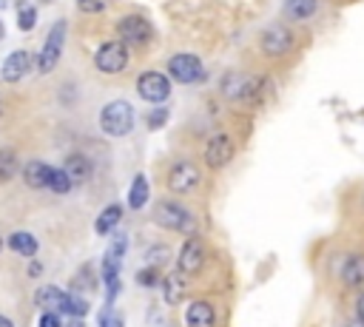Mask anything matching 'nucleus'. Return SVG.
<instances>
[{
    "label": "nucleus",
    "instance_id": "b1692460",
    "mask_svg": "<svg viewBox=\"0 0 364 327\" xmlns=\"http://www.w3.org/2000/svg\"><path fill=\"white\" fill-rule=\"evenodd\" d=\"M35 23H38V9L29 4V0H21L18 4V26H21V32H32Z\"/></svg>",
    "mask_w": 364,
    "mask_h": 327
},
{
    "label": "nucleus",
    "instance_id": "f03ea898",
    "mask_svg": "<svg viewBox=\"0 0 364 327\" xmlns=\"http://www.w3.org/2000/svg\"><path fill=\"white\" fill-rule=\"evenodd\" d=\"M154 222L174 231V234H194L197 231V219L188 208H182L176 202H159L154 211Z\"/></svg>",
    "mask_w": 364,
    "mask_h": 327
},
{
    "label": "nucleus",
    "instance_id": "f704fd0d",
    "mask_svg": "<svg viewBox=\"0 0 364 327\" xmlns=\"http://www.w3.org/2000/svg\"><path fill=\"white\" fill-rule=\"evenodd\" d=\"M40 270H43V268H40V262H32V268H29V273H32V276H38Z\"/></svg>",
    "mask_w": 364,
    "mask_h": 327
},
{
    "label": "nucleus",
    "instance_id": "423d86ee",
    "mask_svg": "<svg viewBox=\"0 0 364 327\" xmlns=\"http://www.w3.org/2000/svg\"><path fill=\"white\" fill-rule=\"evenodd\" d=\"M137 94L145 103L159 105V103H165L171 97V80L165 74H159V71H142L137 77Z\"/></svg>",
    "mask_w": 364,
    "mask_h": 327
},
{
    "label": "nucleus",
    "instance_id": "f257e3e1",
    "mask_svg": "<svg viewBox=\"0 0 364 327\" xmlns=\"http://www.w3.org/2000/svg\"><path fill=\"white\" fill-rule=\"evenodd\" d=\"M100 128L108 137H125L134 128V108L125 100H111L100 111Z\"/></svg>",
    "mask_w": 364,
    "mask_h": 327
},
{
    "label": "nucleus",
    "instance_id": "dca6fc26",
    "mask_svg": "<svg viewBox=\"0 0 364 327\" xmlns=\"http://www.w3.org/2000/svg\"><path fill=\"white\" fill-rule=\"evenodd\" d=\"M63 299H66V293H63L57 285H46V287H40V290L35 293V304L43 307V313H60Z\"/></svg>",
    "mask_w": 364,
    "mask_h": 327
},
{
    "label": "nucleus",
    "instance_id": "bb28decb",
    "mask_svg": "<svg viewBox=\"0 0 364 327\" xmlns=\"http://www.w3.org/2000/svg\"><path fill=\"white\" fill-rule=\"evenodd\" d=\"M49 188H52L55 194H69V191H72V180H69V174H66L63 168H52Z\"/></svg>",
    "mask_w": 364,
    "mask_h": 327
},
{
    "label": "nucleus",
    "instance_id": "9b49d317",
    "mask_svg": "<svg viewBox=\"0 0 364 327\" xmlns=\"http://www.w3.org/2000/svg\"><path fill=\"white\" fill-rule=\"evenodd\" d=\"M125 245H128V239H125V236H117L114 245H111V248L106 251V256H103V279H106V287L120 285V268H123Z\"/></svg>",
    "mask_w": 364,
    "mask_h": 327
},
{
    "label": "nucleus",
    "instance_id": "7ed1b4c3",
    "mask_svg": "<svg viewBox=\"0 0 364 327\" xmlns=\"http://www.w3.org/2000/svg\"><path fill=\"white\" fill-rule=\"evenodd\" d=\"M168 74L182 86H194L205 80V66L197 54H174L168 60Z\"/></svg>",
    "mask_w": 364,
    "mask_h": 327
},
{
    "label": "nucleus",
    "instance_id": "cd10ccee",
    "mask_svg": "<svg viewBox=\"0 0 364 327\" xmlns=\"http://www.w3.org/2000/svg\"><path fill=\"white\" fill-rule=\"evenodd\" d=\"M137 282H140L142 287H157V285H159V268L145 265V268L137 273Z\"/></svg>",
    "mask_w": 364,
    "mask_h": 327
},
{
    "label": "nucleus",
    "instance_id": "ea45409f",
    "mask_svg": "<svg viewBox=\"0 0 364 327\" xmlns=\"http://www.w3.org/2000/svg\"><path fill=\"white\" fill-rule=\"evenodd\" d=\"M0 38H4V23H0Z\"/></svg>",
    "mask_w": 364,
    "mask_h": 327
},
{
    "label": "nucleus",
    "instance_id": "c85d7f7f",
    "mask_svg": "<svg viewBox=\"0 0 364 327\" xmlns=\"http://www.w3.org/2000/svg\"><path fill=\"white\" fill-rule=\"evenodd\" d=\"M165 120H168V108H159V105H154V111L145 117V122H148V128H162L165 125Z\"/></svg>",
    "mask_w": 364,
    "mask_h": 327
},
{
    "label": "nucleus",
    "instance_id": "a211bd4d",
    "mask_svg": "<svg viewBox=\"0 0 364 327\" xmlns=\"http://www.w3.org/2000/svg\"><path fill=\"white\" fill-rule=\"evenodd\" d=\"M49 177H52V166H46L40 159H32L23 168V180L29 188H49Z\"/></svg>",
    "mask_w": 364,
    "mask_h": 327
},
{
    "label": "nucleus",
    "instance_id": "4be33fe9",
    "mask_svg": "<svg viewBox=\"0 0 364 327\" xmlns=\"http://www.w3.org/2000/svg\"><path fill=\"white\" fill-rule=\"evenodd\" d=\"M9 248H12L15 253H21V256H35V253H38V248H40V242H38L32 234L18 231V234H12V236H9Z\"/></svg>",
    "mask_w": 364,
    "mask_h": 327
},
{
    "label": "nucleus",
    "instance_id": "39448f33",
    "mask_svg": "<svg viewBox=\"0 0 364 327\" xmlns=\"http://www.w3.org/2000/svg\"><path fill=\"white\" fill-rule=\"evenodd\" d=\"M94 66L103 71V74H120L125 66H128V46L120 43V40H108L97 49L94 54Z\"/></svg>",
    "mask_w": 364,
    "mask_h": 327
},
{
    "label": "nucleus",
    "instance_id": "412c9836",
    "mask_svg": "<svg viewBox=\"0 0 364 327\" xmlns=\"http://www.w3.org/2000/svg\"><path fill=\"white\" fill-rule=\"evenodd\" d=\"M120 219H123V208L120 205H108L100 217H97V222H94V231L100 234V236H108L117 225H120Z\"/></svg>",
    "mask_w": 364,
    "mask_h": 327
},
{
    "label": "nucleus",
    "instance_id": "393cba45",
    "mask_svg": "<svg viewBox=\"0 0 364 327\" xmlns=\"http://www.w3.org/2000/svg\"><path fill=\"white\" fill-rule=\"evenodd\" d=\"M60 313H66V316H72V319H83V316L89 313V304H86V299H80V296H74V293H66Z\"/></svg>",
    "mask_w": 364,
    "mask_h": 327
},
{
    "label": "nucleus",
    "instance_id": "4c0bfd02",
    "mask_svg": "<svg viewBox=\"0 0 364 327\" xmlns=\"http://www.w3.org/2000/svg\"><path fill=\"white\" fill-rule=\"evenodd\" d=\"M347 327H364V321H358V319H356V321H347Z\"/></svg>",
    "mask_w": 364,
    "mask_h": 327
},
{
    "label": "nucleus",
    "instance_id": "4468645a",
    "mask_svg": "<svg viewBox=\"0 0 364 327\" xmlns=\"http://www.w3.org/2000/svg\"><path fill=\"white\" fill-rule=\"evenodd\" d=\"M186 324H188V327H214V324H217V310H214V304L205 302V299L191 302V307L186 310Z\"/></svg>",
    "mask_w": 364,
    "mask_h": 327
},
{
    "label": "nucleus",
    "instance_id": "9d476101",
    "mask_svg": "<svg viewBox=\"0 0 364 327\" xmlns=\"http://www.w3.org/2000/svg\"><path fill=\"white\" fill-rule=\"evenodd\" d=\"M32 69H35V57H32V52L18 49V52H12V54L6 57L4 69H0V77H4L6 83H18V80H23Z\"/></svg>",
    "mask_w": 364,
    "mask_h": 327
},
{
    "label": "nucleus",
    "instance_id": "c756f323",
    "mask_svg": "<svg viewBox=\"0 0 364 327\" xmlns=\"http://www.w3.org/2000/svg\"><path fill=\"white\" fill-rule=\"evenodd\" d=\"M77 6H80V12H86V15H97V12L108 9V0H77Z\"/></svg>",
    "mask_w": 364,
    "mask_h": 327
},
{
    "label": "nucleus",
    "instance_id": "e433bc0d",
    "mask_svg": "<svg viewBox=\"0 0 364 327\" xmlns=\"http://www.w3.org/2000/svg\"><path fill=\"white\" fill-rule=\"evenodd\" d=\"M69 327H86V324H83L80 319H74V321H69Z\"/></svg>",
    "mask_w": 364,
    "mask_h": 327
},
{
    "label": "nucleus",
    "instance_id": "2eb2a0df",
    "mask_svg": "<svg viewBox=\"0 0 364 327\" xmlns=\"http://www.w3.org/2000/svg\"><path fill=\"white\" fill-rule=\"evenodd\" d=\"M186 290H188V282H186V273H168L165 279H162V299L168 302V304H182V296H186Z\"/></svg>",
    "mask_w": 364,
    "mask_h": 327
},
{
    "label": "nucleus",
    "instance_id": "6e6552de",
    "mask_svg": "<svg viewBox=\"0 0 364 327\" xmlns=\"http://www.w3.org/2000/svg\"><path fill=\"white\" fill-rule=\"evenodd\" d=\"M197 185H200V168L188 159H179L168 171V188L174 194H191Z\"/></svg>",
    "mask_w": 364,
    "mask_h": 327
},
{
    "label": "nucleus",
    "instance_id": "f8f14e48",
    "mask_svg": "<svg viewBox=\"0 0 364 327\" xmlns=\"http://www.w3.org/2000/svg\"><path fill=\"white\" fill-rule=\"evenodd\" d=\"M203 262H205V245H203L200 236H191L179 251L176 268H179V273H197L203 268Z\"/></svg>",
    "mask_w": 364,
    "mask_h": 327
},
{
    "label": "nucleus",
    "instance_id": "2f4dec72",
    "mask_svg": "<svg viewBox=\"0 0 364 327\" xmlns=\"http://www.w3.org/2000/svg\"><path fill=\"white\" fill-rule=\"evenodd\" d=\"M165 259H168V248H151L148 256H145V262L151 268H159V262H165Z\"/></svg>",
    "mask_w": 364,
    "mask_h": 327
},
{
    "label": "nucleus",
    "instance_id": "c9c22d12",
    "mask_svg": "<svg viewBox=\"0 0 364 327\" xmlns=\"http://www.w3.org/2000/svg\"><path fill=\"white\" fill-rule=\"evenodd\" d=\"M0 327H15V324H12V319H9V316H0Z\"/></svg>",
    "mask_w": 364,
    "mask_h": 327
},
{
    "label": "nucleus",
    "instance_id": "a878e982",
    "mask_svg": "<svg viewBox=\"0 0 364 327\" xmlns=\"http://www.w3.org/2000/svg\"><path fill=\"white\" fill-rule=\"evenodd\" d=\"M18 174V156H15V151H9V148H4L0 151V180H12Z\"/></svg>",
    "mask_w": 364,
    "mask_h": 327
},
{
    "label": "nucleus",
    "instance_id": "6ab92c4d",
    "mask_svg": "<svg viewBox=\"0 0 364 327\" xmlns=\"http://www.w3.org/2000/svg\"><path fill=\"white\" fill-rule=\"evenodd\" d=\"M319 9V0H285L282 4V12L285 18L290 21H310Z\"/></svg>",
    "mask_w": 364,
    "mask_h": 327
},
{
    "label": "nucleus",
    "instance_id": "5701e85b",
    "mask_svg": "<svg viewBox=\"0 0 364 327\" xmlns=\"http://www.w3.org/2000/svg\"><path fill=\"white\" fill-rule=\"evenodd\" d=\"M145 202H148V180L142 174H137L131 188H128V205L134 211H140V208H145Z\"/></svg>",
    "mask_w": 364,
    "mask_h": 327
},
{
    "label": "nucleus",
    "instance_id": "20e7f679",
    "mask_svg": "<svg viewBox=\"0 0 364 327\" xmlns=\"http://www.w3.org/2000/svg\"><path fill=\"white\" fill-rule=\"evenodd\" d=\"M66 32H69L66 21H57V23L52 26V32H49V38H46V43H43V52H40V57H38V69H40L43 74L55 71V66H57V60H60V54H63V46H66Z\"/></svg>",
    "mask_w": 364,
    "mask_h": 327
},
{
    "label": "nucleus",
    "instance_id": "a19ab883",
    "mask_svg": "<svg viewBox=\"0 0 364 327\" xmlns=\"http://www.w3.org/2000/svg\"><path fill=\"white\" fill-rule=\"evenodd\" d=\"M0 248H4V239H0Z\"/></svg>",
    "mask_w": 364,
    "mask_h": 327
},
{
    "label": "nucleus",
    "instance_id": "ddd939ff",
    "mask_svg": "<svg viewBox=\"0 0 364 327\" xmlns=\"http://www.w3.org/2000/svg\"><path fill=\"white\" fill-rule=\"evenodd\" d=\"M231 159H234V139L228 134L211 137V142L205 148V162H208V166L211 168H225Z\"/></svg>",
    "mask_w": 364,
    "mask_h": 327
},
{
    "label": "nucleus",
    "instance_id": "473e14b6",
    "mask_svg": "<svg viewBox=\"0 0 364 327\" xmlns=\"http://www.w3.org/2000/svg\"><path fill=\"white\" fill-rule=\"evenodd\" d=\"M38 327H60V316L57 313H43L40 321H38Z\"/></svg>",
    "mask_w": 364,
    "mask_h": 327
},
{
    "label": "nucleus",
    "instance_id": "0eeeda50",
    "mask_svg": "<svg viewBox=\"0 0 364 327\" xmlns=\"http://www.w3.org/2000/svg\"><path fill=\"white\" fill-rule=\"evenodd\" d=\"M117 35H120V43H125V46H145V43H151L154 29L142 15H128L120 21Z\"/></svg>",
    "mask_w": 364,
    "mask_h": 327
},
{
    "label": "nucleus",
    "instance_id": "aec40b11",
    "mask_svg": "<svg viewBox=\"0 0 364 327\" xmlns=\"http://www.w3.org/2000/svg\"><path fill=\"white\" fill-rule=\"evenodd\" d=\"M341 279H344V285H350V287L364 285V256H361V253H353V256L344 259V265H341Z\"/></svg>",
    "mask_w": 364,
    "mask_h": 327
},
{
    "label": "nucleus",
    "instance_id": "1a4fd4ad",
    "mask_svg": "<svg viewBox=\"0 0 364 327\" xmlns=\"http://www.w3.org/2000/svg\"><path fill=\"white\" fill-rule=\"evenodd\" d=\"M259 46L268 57H282L285 52H290L293 46V35L285 29V26H268L259 38Z\"/></svg>",
    "mask_w": 364,
    "mask_h": 327
},
{
    "label": "nucleus",
    "instance_id": "72a5a7b5",
    "mask_svg": "<svg viewBox=\"0 0 364 327\" xmlns=\"http://www.w3.org/2000/svg\"><path fill=\"white\" fill-rule=\"evenodd\" d=\"M356 310H358V321H364V293L358 296V304H356Z\"/></svg>",
    "mask_w": 364,
    "mask_h": 327
},
{
    "label": "nucleus",
    "instance_id": "f3484780",
    "mask_svg": "<svg viewBox=\"0 0 364 327\" xmlns=\"http://www.w3.org/2000/svg\"><path fill=\"white\" fill-rule=\"evenodd\" d=\"M63 171L69 174L72 185H80V183H86V180L91 177V162H89L83 154H72V156L63 162Z\"/></svg>",
    "mask_w": 364,
    "mask_h": 327
},
{
    "label": "nucleus",
    "instance_id": "58836bf2",
    "mask_svg": "<svg viewBox=\"0 0 364 327\" xmlns=\"http://www.w3.org/2000/svg\"><path fill=\"white\" fill-rule=\"evenodd\" d=\"M6 6H9V0H0V12H4Z\"/></svg>",
    "mask_w": 364,
    "mask_h": 327
},
{
    "label": "nucleus",
    "instance_id": "7c9ffc66",
    "mask_svg": "<svg viewBox=\"0 0 364 327\" xmlns=\"http://www.w3.org/2000/svg\"><path fill=\"white\" fill-rule=\"evenodd\" d=\"M100 327H125V319L120 313H114V310H103Z\"/></svg>",
    "mask_w": 364,
    "mask_h": 327
}]
</instances>
